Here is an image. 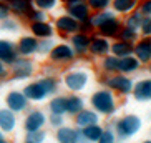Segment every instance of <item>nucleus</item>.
<instances>
[{
    "label": "nucleus",
    "mask_w": 151,
    "mask_h": 143,
    "mask_svg": "<svg viewBox=\"0 0 151 143\" xmlns=\"http://www.w3.org/2000/svg\"><path fill=\"white\" fill-rule=\"evenodd\" d=\"M138 7V0H113V10L118 14H129Z\"/></svg>",
    "instance_id": "obj_27"
},
{
    "label": "nucleus",
    "mask_w": 151,
    "mask_h": 143,
    "mask_svg": "<svg viewBox=\"0 0 151 143\" xmlns=\"http://www.w3.org/2000/svg\"><path fill=\"white\" fill-rule=\"evenodd\" d=\"M83 108H85V102L80 97H68L67 102H65V112L71 113V115H76Z\"/></svg>",
    "instance_id": "obj_28"
},
{
    "label": "nucleus",
    "mask_w": 151,
    "mask_h": 143,
    "mask_svg": "<svg viewBox=\"0 0 151 143\" xmlns=\"http://www.w3.org/2000/svg\"><path fill=\"white\" fill-rule=\"evenodd\" d=\"M133 53L139 63H148L151 60V40L150 37H145L136 47H133Z\"/></svg>",
    "instance_id": "obj_12"
},
{
    "label": "nucleus",
    "mask_w": 151,
    "mask_h": 143,
    "mask_svg": "<svg viewBox=\"0 0 151 143\" xmlns=\"http://www.w3.org/2000/svg\"><path fill=\"white\" fill-rule=\"evenodd\" d=\"M98 30H100V35H103V37H118V33L121 30V22L113 15V17L106 18L98 27Z\"/></svg>",
    "instance_id": "obj_11"
},
{
    "label": "nucleus",
    "mask_w": 151,
    "mask_h": 143,
    "mask_svg": "<svg viewBox=\"0 0 151 143\" xmlns=\"http://www.w3.org/2000/svg\"><path fill=\"white\" fill-rule=\"evenodd\" d=\"M9 9L10 12H15L18 15H27L33 9V2L32 0H10Z\"/></svg>",
    "instance_id": "obj_25"
},
{
    "label": "nucleus",
    "mask_w": 151,
    "mask_h": 143,
    "mask_svg": "<svg viewBox=\"0 0 151 143\" xmlns=\"http://www.w3.org/2000/svg\"><path fill=\"white\" fill-rule=\"evenodd\" d=\"M0 143H9V142H7L5 138H2V140H0Z\"/></svg>",
    "instance_id": "obj_50"
},
{
    "label": "nucleus",
    "mask_w": 151,
    "mask_h": 143,
    "mask_svg": "<svg viewBox=\"0 0 151 143\" xmlns=\"http://www.w3.org/2000/svg\"><path fill=\"white\" fill-rule=\"evenodd\" d=\"M80 27V22H76L70 15H62L57 18V30L60 33H76Z\"/></svg>",
    "instance_id": "obj_13"
},
{
    "label": "nucleus",
    "mask_w": 151,
    "mask_h": 143,
    "mask_svg": "<svg viewBox=\"0 0 151 143\" xmlns=\"http://www.w3.org/2000/svg\"><path fill=\"white\" fill-rule=\"evenodd\" d=\"M110 4H111V0H88L86 5H88V9L100 12V10H106Z\"/></svg>",
    "instance_id": "obj_35"
},
{
    "label": "nucleus",
    "mask_w": 151,
    "mask_h": 143,
    "mask_svg": "<svg viewBox=\"0 0 151 143\" xmlns=\"http://www.w3.org/2000/svg\"><path fill=\"white\" fill-rule=\"evenodd\" d=\"M110 50L113 52L116 58H123V57H128V55L133 53V43L131 42H116V43L110 45Z\"/></svg>",
    "instance_id": "obj_24"
},
{
    "label": "nucleus",
    "mask_w": 151,
    "mask_h": 143,
    "mask_svg": "<svg viewBox=\"0 0 151 143\" xmlns=\"http://www.w3.org/2000/svg\"><path fill=\"white\" fill-rule=\"evenodd\" d=\"M25 143H32V142H28V140H27V142H25Z\"/></svg>",
    "instance_id": "obj_52"
},
{
    "label": "nucleus",
    "mask_w": 151,
    "mask_h": 143,
    "mask_svg": "<svg viewBox=\"0 0 151 143\" xmlns=\"http://www.w3.org/2000/svg\"><path fill=\"white\" fill-rule=\"evenodd\" d=\"M91 107L95 112L103 113V115H113L116 112L115 97L110 90H98L91 95Z\"/></svg>",
    "instance_id": "obj_2"
},
{
    "label": "nucleus",
    "mask_w": 151,
    "mask_h": 143,
    "mask_svg": "<svg viewBox=\"0 0 151 143\" xmlns=\"http://www.w3.org/2000/svg\"><path fill=\"white\" fill-rule=\"evenodd\" d=\"M133 85H134L133 80L128 78V77H124V75H115V77H111V78L106 80L108 88L116 90V92L121 93V95H129L131 90H133Z\"/></svg>",
    "instance_id": "obj_4"
},
{
    "label": "nucleus",
    "mask_w": 151,
    "mask_h": 143,
    "mask_svg": "<svg viewBox=\"0 0 151 143\" xmlns=\"http://www.w3.org/2000/svg\"><path fill=\"white\" fill-rule=\"evenodd\" d=\"M110 17H113V12H108V10H100L96 15H95L93 18H90L91 20V23H93V27H100L106 18H110Z\"/></svg>",
    "instance_id": "obj_32"
},
{
    "label": "nucleus",
    "mask_w": 151,
    "mask_h": 143,
    "mask_svg": "<svg viewBox=\"0 0 151 143\" xmlns=\"http://www.w3.org/2000/svg\"><path fill=\"white\" fill-rule=\"evenodd\" d=\"M96 143H116V135L113 130H103Z\"/></svg>",
    "instance_id": "obj_37"
},
{
    "label": "nucleus",
    "mask_w": 151,
    "mask_h": 143,
    "mask_svg": "<svg viewBox=\"0 0 151 143\" xmlns=\"http://www.w3.org/2000/svg\"><path fill=\"white\" fill-rule=\"evenodd\" d=\"M139 14H141L143 17H150V14H151V0L143 2L141 7H139Z\"/></svg>",
    "instance_id": "obj_45"
},
{
    "label": "nucleus",
    "mask_w": 151,
    "mask_h": 143,
    "mask_svg": "<svg viewBox=\"0 0 151 143\" xmlns=\"http://www.w3.org/2000/svg\"><path fill=\"white\" fill-rule=\"evenodd\" d=\"M57 142L58 143H78V130L62 125L57 130Z\"/></svg>",
    "instance_id": "obj_20"
},
{
    "label": "nucleus",
    "mask_w": 151,
    "mask_h": 143,
    "mask_svg": "<svg viewBox=\"0 0 151 143\" xmlns=\"http://www.w3.org/2000/svg\"><path fill=\"white\" fill-rule=\"evenodd\" d=\"M40 82V85L45 88V92H47V95H52V93H55L57 92V80L55 78H52V77H45V78H42V80H38Z\"/></svg>",
    "instance_id": "obj_30"
},
{
    "label": "nucleus",
    "mask_w": 151,
    "mask_h": 143,
    "mask_svg": "<svg viewBox=\"0 0 151 143\" xmlns=\"http://www.w3.org/2000/svg\"><path fill=\"white\" fill-rule=\"evenodd\" d=\"M5 102H7V108L14 113L23 112V110L28 107V100L22 92H10V93L7 95V100H5Z\"/></svg>",
    "instance_id": "obj_6"
},
{
    "label": "nucleus",
    "mask_w": 151,
    "mask_h": 143,
    "mask_svg": "<svg viewBox=\"0 0 151 143\" xmlns=\"http://www.w3.org/2000/svg\"><path fill=\"white\" fill-rule=\"evenodd\" d=\"M65 102L67 98L65 97H57L50 102V112L55 113V115H63L65 113Z\"/></svg>",
    "instance_id": "obj_29"
},
{
    "label": "nucleus",
    "mask_w": 151,
    "mask_h": 143,
    "mask_svg": "<svg viewBox=\"0 0 151 143\" xmlns=\"http://www.w3.org/2000/svg\"><path fill=\"white\" fill-rule=\"evenodd\" d=\"M53 48V40L52 38H42V42H38L37 45V52L38 53H47Z\"/></svg>",
    "instance_id": "obj_38"
},
{
    "label": "nucleus",
    "mask_w": 151,
    "mask_h": 143,
    "mask_svg": "<svg viewBox=\"0 0 151 143\" xmlns=\"http://www.w3.org/2000/svg\"><path fill=\"white\" fill-rule=\"evenodd\" d=\"M17 55H18L17 47H15L12 42H9V40H0V62L12 65V63L17 60Z\"/></svg>",
    "instance_id": "obj_9"
},
{
    "label": "nucleus",
    "mask_w": 151,
    "mask_h": 143,
    "mask_svg": "<svg viewBox=\"0 0 151 143\" xmlns=\"http://www.w3.org/2000/svg\"><path fill=\"white\" fill-rule=\"evenodd\" d=\"M103 68L106 72H118V58L115 55H110L106 57L105 55V60H103Z\"/></svg>",
    "instance_id": "obj_34"
},
{
    "label": "nucleus",
    "mask_w": 151,
    "mask_h": 143,
    "mask_svg": "<svg viewBox=\"0 0 151 143\" xmlns=\"http://www.w3.org/2000/svg\"><path fill=\"white\" fill-rule=\"evenodd\" d=\"M50 125L53 126V128H60L63 125V115H55V113H52V116H50Z\"/></svg>",
    "instance_id": "obj_43"
},
{
    "label": "nucleus",
    "mask_w": 151,
    "mask_h": 143,
    "mask_svg": "<svg viewBox=\"0 0 151 143\" xmlns=\"http://www.w3.org/2000/svg\"><path fill=\"white\" fill-rule=\"evenodd\" d=\"M67 10H68V15L73 17L76 22H83V20H86V18L90 17V9H88V5L85 4L83 0H81V2L68 4Z\"/></svg>",
    "instance_id": "obj_10"
},
{
    "label": "nucleus",
    "mask_w": 151,
    "mask_h": 143,
    "mask_svg": "<svg viewBox=\"0 0 151 143\" xmlns=\"http://www.w3.org/2000/svg\"><path fill=\"white\" fill-rule=\"evenodd\" d=\"M75 123L80 128H83V126H88V125H93V123H98V115L96 112H91V110H81V112L76 113L75 116Z\"/></svg>",
    "instance_id": "obj_22"
},
{
    "label": "nucleus",
    "mask_w": 151,
    "mask_h": 143,
    "mask_svg": "<svg viewBox=\"0 0 151 143\" xmlns=\"http://www.w3.org/2000/svg\"><path fill=\"white\" fill-rule=\"evenodd\" d=\"M10 15V9H9V4H5L0 0V20H5V18Z\"/></svg>",
    "instance_id": "obj_46"
},
{
    "label": "nucleus",
    "mask_w": 151,
    "mask_h": 143,
    "mask_svg": "<svg viewBox=\"0 0 151 143\" xmlns=\"http://www.w3.org/2000/svg\"><path fill=\"white\" fill-rule=\"evenodd\" d=\"M133 97L136 98V102L139 103H145V102H150L151 98V80L150 78H145V80L138 82L136 85H133Z\"/></svg>",
    "instance_id": "obj_7"
},
{
    "label": "nucleus",
    "mask_w": 151,
    "mask_h": 143,
    "mask_svg": "<svg viewBox=\"0 0 151 143\" xmlns=\"http://www.w3.org/2000/svg\"><path fill=\"white\" fill-rule=\"evenodd\" d=\"M12 67H14V77L17 80L28 78L33 73V65H32V62L30 60H25V58H17L12 63Z\"/></svg>",
    "instance_id": "obj_8"
},
{
    "label": "nucleus",
    "mask_w": 151,
    "mask_h": 143,
    "mask_svg": "<svg viewBox=\"0 0 151 143\" xmlns=\"http://www.w3.org/2000/svg\"><path fill=\"white\" fill-rule=\"evenodd\" d=\"M139 65L141 63L138 62L136 57H133V55L118 58V72H121V73H133L139 68Z\"/></svg>",
    "instance_id": "obj_21"
},
{
    "label": "nucleus",
    "mask_w": 151,
    "mask_h": 143,
    "mask_svg": "<svg viewBox=\"0 0 151 143\" xmlns=\"http://www.w3.org/2000/svg\"><path fill=\"white\" fill-rule=\"evenodd\" d=\"M45 121H47V116L42 112H38V110H33V112L25 118V123H23V125H25V130H27V131H35V130L43 128Z\"/></svg>",
    "instance_id": "obj_14"
},
{
    "label": "nucleus",
    "mask_w": 151,
    "mask_h": 143,
    "mask_svg": "<svg viewBox=\"0 0 151 143\" xmlns=\"http://www.w3.org/2000/svg\"><path fill=\"white\" fill-rule=\"evenodd\" d=\"M141 125H143V121H141L139 116H136V115H126V116H123V118H120V120L116 121L115 135L118 136L120 142H124V140L134 136V135L139 131Z\"/></svg>",
    "instance_id": "obj_1"
},
{
    "label": "nucleus",
    "mask_w": 151,
    "mask_h": 143,
    "mask_svg": "<svg viewBox=\"0 0 151 143\" xmlns=\"http://www.w3.org/2000/svg\"><path fill=\"white\" fill-rule=\"evenodd\" d=\"M37 45H38V40L35 37H22L18 42L17 52L23 57H28V55H33L37 52Z\"/></svg>",
    "instance_id": "obj_18"
},
{
    "label": "nucleus",
    "mask_w": 151,
    "mask_h": 143,
    "mask_svg": "<svg viewBox=\"0 0 151 143\" xmlns=\"http://www.w3.org/2000/svg\"><path fill=\"white\" fill-rule=\"evenodd\" d=\"M143 15L139 14V12H134L131 17L126 20V27H129V28H134V30H138L139 28V25H141V22H143Z\"/></svg>",
    "instance_id": "obj_36"
},
{
    "label": "nucleus",
    "mask_w": 151,
    "mask_h": 143,
    "mask_svg": "<svg viewBox=\"0 0 151 143\" xmlns=\"http://www.w3.org/2000/svg\"><path fill=\"white\" fill-rule=\"evenodd\" d=\"M0 28L2 30H9V32H15L17 30V23L14 20H10V18H5L4 22H2V25H0Z\"/></svg>",
    "instance_id": "obj_42"
},
{
    "label": "nucleus",
    "mask_w": 151,
    "mask_h": 143,
    "mask_svg": "<svg viewBox=\"0 0 151 143\" xmlns=\"http://www.w3.org/2000/svg\"><path fill=\"white\" fill-rule=\"evenodd\" d=\"M27 17L30 18V22H43L45 20V14L38 9H32L27 14Z\"/></svg>",
    "instance_id": "obj_40"
},
{
    "label": "nucleus",
    "mask_w": 151,
    "mask_h": 143,
    "mask_svg": "<svg viewBox=\"0 0 151 143\" xmlns=\"http://www.w3.org/2000/svg\"><path fill=\"white\" fill-rule=\"evenodd\" d=\"M80 131H81V135H83L90 143H96L98 138H100V135H101V131H103V128L98 125V123H93V125L83 126Z\"/></svg>",
    "instance_id": "obj_26"
},
{
    "label": "nucleus",
    "mask_w": 151,
    "mask_h": 143,
    "mask_svg": "<svg viewBox=\"0 0 151 143\" xmlns=\"http://www.w3.org/2000/svg\"><path fill=\"white\" fill-rule=\"evenodd\" d=\"M93 23H91V20L90 18H86V20H83V22H80V27H78V30H83L81 33H88V32L93 30Z\"/></svg>",
    "instance_id": "obj_44"
},
{
    "label": "nucleus",
    "mask_w": 151,
    "mask_h": 143,
    "mask_svg": "<svg viewBox=\"0 0 151 143\" xmlns=\"http://www.w3.org/2000/svg\"><path fill=\"white\" fill-rule=\"evenodd\" d=\"M22 93L27 97V100H33V102H42V100L47 97V92H45V88L40 85V82H33V83L27 85L23 88Z\"/></svg>",
    "instance_id": "obj_16"
},
{
    "label": "nucleus",
    "mask_w": 151,
    "mask_h": 143,
    "mask_svg": "<svg viewBox=\"0 0 151 143\" xmlns=\"http://www.w3.org/2000/svg\"><path fill=\"white\" fill-rule=\"evenodd\" d=\"M47 135H45L43 130H35V131H27V140L32 143H43Z\"/></svg>",
    "instance_id": "obj_33"
},
{
    "label": "nucleus",
    "mask_w": 151,
    "mask_h": 143,
    "mask_svg": "<svg viewBox=\"0 0 151 143\" xmlns=\"http://www.w3.org/2000/svg\"><path fill=\"white\" fill-rule=\"evenodd\" d=\"M30 30L35 35V38H52L53 37V27L45 20L43 22H32Z\"/></svg>",
    "instance_id": "obj_19"
},
{
    "label": "nucleus",
    "mask_w": 151,
    "mask_h": 143,
    "mask_svg": "<svg viewBox=\"0 0 151 143\" xmlns=\"http://www.w3.org/2000/svg\"><path fill=\"white\" fill-rule=\"evenodd\" d=\"M90 35L88 33H78L76 32L75 35L71 37V48H73V52L78 55H83L85 52H88V47H90Z\"/></svg>",
    "instance_id": "obj_15"
},
{
    "label": "nucleus",
    "mask_w": 151,
    "mask_h": 143,
    "mask_svg": "<svg viewBox=\"0 0 151 143\" xmlns=\"http://www.w3.org/2000/svg\"><path fill=\"white\" fill-rule=\"evenodd\" d=\"M139 28H141V32H143V35H145V37H150L151 35V20H150V17L143 18Z\"/></svg>",
    "instance_id": "obj_41"
},
{
    "label": "nucleus",
    "mask_w": 151,
    "mask_h": 143,
    "mask_svg": "<svg viewBox=\"0 0 151 143\" xmlns=\"http://www.w3.org/2000/svg\"><path fill=\"white\" fill-rule=\"evenodd\" d=\"M88 50L95 55H103V57H105V55L110 52V43H108V40L105 37H96V38H91V40H90Z\"/></svg>",
    "instance_id": "obj_23"
},
{
    "label": "nucleus",
    "mask_w": 151,
    "mask_h": 143,
    "mask_svg": "<svg viewBox=\"0 0 151 143\" xmlns=\"http://www.w3.org/2000/svg\"><path fill=\"white\" fill-rule=\"evenodd\" d=\"M7 77V68H5V65L2 62H0V78H5Z\"/></svg>",
    "instance_id": "obj_47"
},
{
    "label": "nucleus",
    "mask_w": 151,
    "mask_h": 143,
    "mask_svg": "<svg viewBox=\"0 0 151 143\" xmlns=\"http://www.w3.org/2000/svg\"><path fill=\"white\" fill-rule=\"evenodd\" d=\"M67 4H73V2H81V0H65Z\"/></svg>",
    "instance_id": "obj_48"
},
{
    "label": "nucleus",
    "mask_w": 151,
    "mask_h": 143,
    "mask_svg": "<svg viewBox=\"0 0 151 143\" xmlns=\"http://www.w3.org/2000/svg\"><path fill=\"white\" fill-rule=\"evenodd\" d=\"M38 10H52L57 5V0H32Z\"/></svg>",
    "instance_id": "obj_39"
},
{
    "label": "nucleus",
    "mask_w": 151,
    "mask_h": 143,
    "mask_svg": "<svg viewBox=\"0 0 151 143\" xmlns=\"http://www.w3.org/2000/svg\"><path fill=\"white\" fill-rule=\"evenodd\" d=\"M4 138V131H2V130H0V140Z\"/></svg>",
    "instance_id": "obj_49"
},
{
    "label": "nucleus",
    "mask_w": 151,
    "mask_h": 143,
    "mask_svg": "<svg viewBox=\"0 0 151 143\" xmlns=\"http://www.w3.org/2000/svg\"><path fill=\"white\" fill-rule=\"evenodd\" d=\"M88 83V73L85 70H75L65 77V85L71 92H81Z\"/></svg>",
    "instance_id": "obj_3"
},
{
    "label": "nucleus",
    "mask_w": 151,
    "mask_h": 143,
    "mask_svg": "<svg viewBox=\"0 0 151 143\" xmlns=\"http://www.w3.org/2000/svg\"><path fill=\"white\" fill-rule=\"evenodd\" d=\"M118 37H120L123 42H131V43H133V42L138 38V33H136V30H134V28L124 27V28H121V30H120Z\"/></svg>",
    "instance_id": "obj_31"
},
{
    "label": "nucleus",
    "mask_w": 151,
    "mask_h": 143,
    "mask_svg": "<svg viewBox=\"0 0 151 143\" xmlns=\"http://www.w3.org/2000/svg\"><path fill=\"white\" fill-rule=\"evenodd\" d=\"M50 57H52V60L57 62V63H67V62H71V60H73L75 52H73V48H71L70 45L60 43V45H57V47H53V48L50 50Z\"/></svg>",
    "instance_id": "obj_5"
},
{
    "label": "nucleus",
    "mask_w": 151,
    "mask_h": 143,
    "mask_svg": "<svg viewBox=\"0 0 151 143\" xmlns=\"http://www.w3.org/2000/svg\"><path fill=\"white\" fill-rule=\"evenodd\" d=\"M15 126H17V118H15V113L10 112L9 108L5 110H0V130L4 133H10L14 131Z\"/></svg>",
    "instance_id": "obj_17"
},
{
    "label": "nucleus",
    "mask_w": 151,
    "mask_h": 143,
    "mask_svg": "<svg viewBox=\"0 0 151 143\" xmlns=\"http://www.w3.org/2000/svg\"><path fill=\"white\" fill-rule=\"evenodd\" d=\"M143 143H151V140H146V142H143Z\"/></svg>",
    "instance_id": "obj_51"
}]
</instances>
